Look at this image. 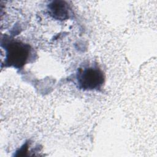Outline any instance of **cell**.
Segmentation results:
<instances>
[{"mask_svg": "<svg viewBox=\"0 0 157 157\" xmlns=\"http://www.w3.org/2000/svg\"><path fill=\"white\" fill-rule=\"evenodd\" d=\"M4 65L20 69L27 63L31 53L29 45L21 41L15 40L7 43L5 47Z\"/></svg>", "mask_w": 157, "mask_h": 157, "instance_id": "obj_2", "label": "cell"}, {"mask_svg": "<svg viewBox=\"0 0 157 157\" xmlns=\"http://www.w3.org/2000/svg\"><path fill=\"white\" fill-rule=\"evenodd\" d=\"M48 13L54 19L63 21L69 18L70 7L67 2L64 1H52L47 6Z\"/></svg>", "mask_w": 157, "mask_h": 157, "instance_id": "obj_3", "label": "cell"}, {"mask_svg": "<svg viewBox=\"0 0 157 157\" xmlns=\"http://www.w3.org/2000/svg\"><path fill=\"white\" fill-rule=\"evenodd\" d=\"M78 88L85 91L100 89L105 82L103 71L96 65L83 66L78 68L76 74Z\"/></svg>", "mask_w": 157, "mask_h": 157, "instance_id": "obj_1", "label": "cell"}]
</instances>
